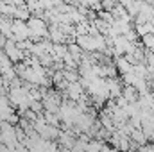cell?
<instances>
[{
  "label": "cell",
  "instance_id": "obj_1",
  "mask_svg": "<svg viewBox=\"0 0 154 152\" xmlns=\"http://www.w3.org/2000/svg\"><path fill=\"white\" fill-rule=\"evenodd\" d=\"M4 52H5V56L13 61V63H23V59H25V52L23 50H20V47L16 45V41H13V39H7V43H5V47H4Z\"/></svg>",
  "mask_w": 154,
  "mask_h": 152
},
{
  "label": "cell",
  "instance_id": "obj_2",
  "mask_svg": "<svg viewBox=\"0 0 154 152\" xmlns=\"http://www.w3.org/2000/svg\"><path fill=\"white\" fill-rule=\"evenodd\" d=\"M57 141H59L61 149H70L72 150L77 143V136H75V132H72V131H61Z\"/></svg>",
  "mask_w": 154,
  "mask_h": 152
},
{
  "label": "cell",
  "instance_id": "obj_3",
  "mask_svg": "<svg viewBox=\"0 0 154 152\" xmlns=\"http://www.w3.org/2000/svg\"><path fill=\"white\" fill-rule=\"evenodd\" d=\"M75 43L84 50V52H88V54H91V52H97V45H95V38L93 36H90V34H86V36H77L75 38Z\"/></svg>",
  "mask_w": 154,
  "mask_h": 152
},
{
  "label": "cell",
  "instance_id": "obj_4",
  "mask_svg": "<svg viewBox=\"0 0 154 152\" xmlns=\"http://www.w3.org/2000/svg\"><path fill=\"white\" fill-rule=\"evenodd\" d=\"M65 95L72 100V102H79L82 97H84V88L81 86V82H72L70 86H68V90L65 91Z\"/></svg>",
  "mask_w": 154,
  "mask_h": 152
},
{
  "label": "cell",
  "instance_id": "obj_5",
  "mask_svg": "<svg viewBox=\"0 0 154 152\" xmlns=\"http://www.w3.org/2000/svg\"><path fill=\"white\" fill-rule=\"evenodd\" d=\"M115 66H116V70L122 74V75H125V74H131L133 70H134V66L125 59V56H118L115 59Z\"/></svg>",
  "mask_w": 154,
  "mask_h": 152
},
{
  "label": "cell",
  "instance_id": "obj_6",
  "mask_svg": "<svg viewBox=\"0 0 154 152\" xmlns=\"http://www.w3.org/2000/svg\"><path fill=\"white\" fill-rule=\"evenodd\" d=\"M122 97L127 100V104H136L138 99H140V93L136 91L134 86H125V88L122 90Z\"/></svg>",
  "mask_w": 154,
  "mask_h": 152
},
{
  "label": "cell",
  "instance_id": "obj_7",
  "mask_svg": "<svg viewBox=\"0 0 154 152\" xmlns=\"http://www.w3.org/2000/svg\"><path fill=\"white\" fill-rule=\"evenodd\" d=\"M68 54L81 65V61H82V57H84V50L77 45L75 41H74V43H68Z\"/></svg>",
  "mask_w": 154,
  "mask_h": 152
},
{
  "label": "cell",
  "instance_id": "obj_8",
  "mask_svg": "<svg viewBox=\"0 0 154 152\" xmlns=\"http://www.w3.org/2000/svg\"><path fill=\"white\" fill-rule=\"evenodd\" d=\"M131 140H133L136 145H140V147H145V143H147V138H145V134H143L142 129H134L133 134H131Z\"/></svg>",
  "mask_w": 154,
  "mask_h": 152
},
{
  "label": "cell",
  "instance_id": "obj_9",
  "mask_svg": "<svg viewBox=\"0 0 154 152\" xmlns=\"http://www.w3.org/2000/svg\"><path fill=\"white\" fill-rule=\"evenodd\" d=\"M45 116V122L48 123V125H52V127H61V118L57 116V114H52V113H43Z\"/></svg>",
  "mask_w": 154,
  "mask_h": 152
},
{
  "label": "cell",
  "instance_id": "obj_10",
  "mask_svg": "<svg viewBox=\"0 0 154 152\" xmlns=\"http://www.w3.org/2000/svg\"><path fill=\"white\" fill-rule=\"evenodd\" d=\"M0 68H2V70L13 68V61L5 56V52H4V50H0Z\"/></svg>",
  "mask_w": 154,
  "mask_h": 152
},
{
  "label": "cell",
  "instance_id": "obj_11",
  "mask_svg": "<svg viewBox=\"0 0 154 152\" xmlns=\"http://www.w3.org/2000/svg\"><path fill=\"white\" fill-rule=\"evenodd\" d=\"M142 43L143 47L147 48V52H154V34H147L142 38Z\"/></svg>",
  "mask_w": 154,
  "mask_h": 152
},
{
  "label": "cell",
  "instance_id": "obj_12",
  "mask_svg": "<svg viewBox=\"0 0 154 152\" xmlns=\"http://www.w3.org/2000/svg\"><path fill=\"white\" fill-rule=\"evenodd\" d=\"M31 111H34L36 114H43V104H41V100H31V108H29Z\"/></svg>",
  "mask_w": 154,
  "mask_h": 152
},
{
  "label": "cell",
  "instance_id": "obj_13",
  "mask_svg": "<svg viewBox=\"0 0 154 152\" xmlns=\"http://www.w3.org/2000/svg\"><path fill=\"white\" fill-rule=\"evenodd\" d=\"M45 152H61L57 141H45Z\"/></svg>",
  "mask_w": 154,
  "mask_h": 152
},
{
  "label": "cell",
  "instance_id": "obj_14",
  "mask_svg": "<svg viewBox=\"0 0 154 152\" xmlns=\"http://www.w3.org/2000/svg\"><path fill=\"white\" fill-rule=\"evenodd\" d=\"M9 152H18V150H14V149H11V150H9Z\"/></svg>",
  "mask_w": 154,
  "mask_h": 152
}]
</instances>
